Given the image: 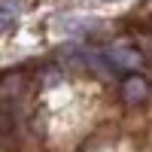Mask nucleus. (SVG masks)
I'll list each match as a JSON object with an SVG mask.
<instances>
[{
	"label": "nucleus",
	"instance_id": "nucleus-1",
	"mask_svg": "<svg viewBox=\"0 0 152 152\" xmlns=\"http://www.w3.org/2000/svg\"><path fill=\"white\" fill-rule=\"evenodd\" d=\"M107 58H110V64L113 67H119V70H137L143 64V58L134 52V49H125V46H116V49H110L107 52Z\"/></svg>",
	"mask_w": 152,
	"mask_h": 152
},
{
	"label": "nucleus",
	"instance_id": "nucleus-2",
	"mask_svg": "<svg viewBox=\"0 0 152 152\" xmlns=\"http://www.w3.org/2000/svg\"><path fill=\"white\" fill-rule=\"evenodd\" d=\"M122 97L128 100V104H140V100H146V97H149L146 79H143V76H128L125 85H122Z\"/></svg>",
	"mask_w": 152,
	"mask_h": 152
}]
</instances>
